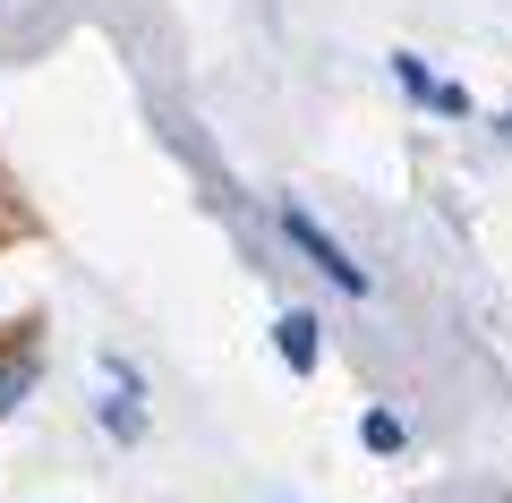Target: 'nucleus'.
<instances>
[{"label":"nucleus","instance_id":"4","mask_svg":"<svg viewBox=\"0 0 512 503\" xmlns=\"http://www.w3.org/2000/svg\"><path fill=\"white\" fill-rule=\"evenodd\" d=\"M26 401V367H0V410H18Z\"/></svg>","mask_w":512,"mask_h":503},{"label":"nucleus","instance_id":"3","mask_svg":"<svg viewBox=\"0 0 512 503\" xmlns=\"http://www.w3.org/2000/svg\"><path fill=\"white\" fill-rule=\"evenodd\" d=\"M359 435H367V452H402V444H410L393 410H367V427H359Z\"/></svg>","mask_w":512,"mask_h":503},{"label":"nucleus","instance_id":"1","mask_svg":"<svg viewBox=\"0 0 512 503\" xmlns=\"http://www.w3.org/2000/svg\"><path fill=\"white\" fill-rule=\"evenodd\" d=\"M282 231H291V239H299V248H308V265H325V273H333V282H342V290H367V273H359V265H350V256H342V248H333V239H325V231H316V222H308V214H282Z\"/></svg>","mask_w":512,"mask_h":503},{"label":"nucleus","instance_id":"2","mask_svg":"<svg viewBox=\"0 0 512 503\" xmlns=\"http://www.w3.org/2000/svg\"><path fill=\"white\" fill-rule=\"evenodd\" d=\"M282 359H291V376H308V367H316V316H299V307L282 316Z\"/></svg>","mask_w":512,"mask_h":503}]
</instances>
